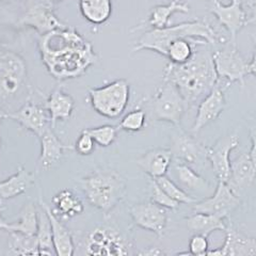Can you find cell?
I'll return each mask as SVG.
<instances>
[{
  "label": "cell",
  "mask_w": 256,
  "mask_h": 256,
  "mask_svg": "<svg viewBox=\"0 0 256 256\" xmlns=\"http://www.w3.org/2000/svg\"><path fill=\"white\" fill-rule=\"evenodd\" d=\"M41 41L43 61L50 73L58 79L75 78L95 62L91 44L70 28L56 29Z\"/></svg>",
  "instance_id": "obj_1"
},
{
  "label": "cell",
  "mask_w": 256,
  "mask_h": 256,
  "mask_svg": "<svg viewBox=\"0 0 256 256\" xmlns=\"http://www.w3.org/2000/svg\"><path fill=\"white\" fill-rule=\"evenodd\" d=\"M164 80L173 82L185 98L188 107L201 102L218 84L212 54L210 50L194 52L185 63H168Z\"/></svg>",
  "instance_id": "obj_2"
},
{
  "label": "cell",
  "mask_w": 256,
  "mask_h": 256,
  "mask_svg": "<svg viewBox=\"0 0 256 256\" xmlns=\"http://www.w3.org/2000/svg\"><path fill=\"white\" fill-rule=\"evenodd\" d=\"M178 38L204 40L214 47L223 41L207 20H194L160 29L152 28L139 38L137 45L134 47V52L152 50L166 57L168 46Z\"/></svg>",
  "instance_id": "obj_3"
},
{
  "label": "cell",
  "mask_w": 256,
  "mask_h": 256,
  "mask_svg": "<svg viewBox=\"0 0 256 256\" xmlns=\"http://www.w3.org/2000/svg\"><path fill=\"white\" fill-rule=\"evenodd\" d=\"M86 201L104 214H109L122 201L126 180L118 172L98 169L78 180Z\"/></svg>",
  "instance_id": "obj_4"
},
{
  "label": "cell",
  "mask_w": 256,
  "mask_h": 256,
  "mask_svg": "<svg viewBox=\"0 0 256 256\" xmlns=\"http://www.w3.org/2000/svg\"><path fill=\"white\" fill-rule=\"evenodd\" d=\"M28 70L20 54L0 48V108L6 114L14 111L13 102H20L22 96L30 98Z\"/></svg>",
  "instance_id": "obj_5"
},
{
  "label": "cell",
  "mask_w": 256,
  "mask_h": 256,
  "mask_svg": "<svg viewBox=\"0 0 256 256\" xmlns=\"http://www.w3.org/2000/svg\"><path fill=\"white\" fill-rule=\"evenodd\" d=\"M134 244L118 228L112 226H96L76 248V255L124 256L132 254Z\"/></svg>",
  "instance_id": "obj_6"
},
{
  "label": "cell",
  "mask_w": 256,
  "mask_h": 256,
  "mask_svg": "<svg viewBox=\"0 0 256 256\" xmlns=\"http://www.w3.org/2000/svg\"><path fill=\"white\" fill-rule=\"evenodd\" d=\"M130 98V86L125 79H118L110 84L89 90L90 104L100 116L110 120L121 116Z\"/></svg>",
  "instance_id": "obj_7"
},
{
  "label": "cell",
  "mask_w": 256,
  "mask_h": 256,
  "mask_svg": "<svg viewBox=\"0 0 256 256\" xmlns=\"http://www.w3.org/2000/svg\"><path fill=\"white\" fill-rule=\"evenodd\" d=\"M188 105L173 82L164 80L150 100L152 116L156 121H164L180 127L182 118Z\"/></svg>",
  "instance_id": "obj_8"
},
{
  "label": "cell",
  "mask_w": 256,
  "mask_h": 256,
  "mask_svg": "<svg viewBox=\"0 0 256 256\" xmlns=\"http://www.w3.org/2000/svg\"><path fill=\"white\" fill-rule=\"evenodd\" d=\"M212 59L219 80L228 86L234 82L244 86V79L250 74L249 62L240 54L236 43L230 41L224 44L222 50L212 52Z\"/></svg>",
  "instance_id": "obj_9"
},
{
  "label": "cell",
  "mask_w": 256,
  "mask_h": 256,
  "mask_svg": "<svg viewBox=\"0 0 256 256\" xmlns=\"http://www.w3.org/2000/svg\"><path fill=\"white\" fill-rule=\"evenodd\" d=\"M20 25L34 28L41 36L66 27L54 14L52 0H34L20 20Z\"/></svg>",
  "instance_id": "obj_10"
},
{
  "label": "cell",
  "mask_w": 256,
  "mask_h": 256,
  "mask_svg": "<svg viewBox=\"0 0 256 256\" xmlns=\"http://www.w3.org/2000/svg\"><path fill=\"white\" fill-rule=\"evenodd\" d=\"M240 204V200L232 189L226 185V182H218L214 194L206 198L202 201H198L192 206L194 212H204L218 216L223 219L228 218Z\"/></svg>",
  "instance_id": "obj_11"
},
{
  "label": "cell",
  "mask_w": 256,
  "mask_h": 256,
  "mask_svg": "<svg viewBox=\"0 0 256 256\" xmlns=\"http://www.w3.org/2000/svg\"><path fill=\"white\" fill-rule=\"evenodd\" d=\"M130 214L136 226L162 237L168 226L166 208L154 202L134 204L130 207Z\"/></svg>",
  "instance_id": "obj_12"
},
{
  "label": "cell",
  "mask_w": 256,
  "mask_h": 256,
  "mask_svg": "<svg viewBox=\"0 0 256 256\" xmlns=\"http://www.w3.org/2000/svg\"><path fill=\"white\" fill-rule=\"evenodd\" d=\"M239 146L237 134H228L206 148V158L212 164L218 182H226L230 173V153Z\"/></svg>",
  "instance_id": "obj_13"
},
{
  "label": "cell",
  "mask_w": 256,
  "mask_h": 256,
  "mask_svg": "<svg viewBox=\"0 0 256 256\" xmlns=\"http://www.w3.org/2000/svg\"><path fill=\"white\" fill-rule=\"evenodd\" d=\"M8 118L18 122L25 130L41 137L47 128L52 127L50 118L45 106L32 100L30 98L16 110L8 114Z\"/></svg>",
  "instance_id": "obj_14"
},
{
  "label": "cell",
  "mask_w": 256,
  "mask_h": 256,
  "mask_svg": "<svg viewBox=\"0 0 256 256\" xmlns=\"http://www.w3.org/2000/svg\"><path fill=\"white\" fill-rule=\"evenodd\" d=\"M210 12L216 16L220 25L228 30L230 41L236 43L237 34L246 26L248 18L244 9V0H232L228 4H224L219 0H210Z\"/></svg>",
  "instance_id": "obj_15"
},
{
  "label": "cell",
  "mask_w": 256,
  "mask_h": 256,
  "mask_svg": "<svg viewBox=\"0 0 256 256\" xmlns=\"http://www.w3.org/2000/svg\"><path fill=\"white\" fill-rule=\"evenodd\" d=\"M228 88V86L226 84H223L222 86L219 80L218 84L212 88V90L198 102L196 116L194 125L191 127L192 134H198L202 128L214 122L220 116L222 111L226 106L224 92Z\"/></svg>",
  "instance_id": "obj_16"
},
{
  "label": "cell",
  "mask_w": 256,
  "mask_h": 256,
  "mask_svg": "<svg viewBox=\"0 0 256 256\" xmlns=\"http://www.w3.org/2000/svg\"><path fill=\"white\" fill-rule=\"evenodd\" d=\"M176 128H178V132L172 136L170 148L173 159L176 160V162L186 164L192 166L202 162L204 159L207 160V146L194 138V136L184 132L180 127Z\"/></svg>",
  "instance_id": "obj_17"
},
{
  "label": "cell",
  "mask_w": 256,
  "mask_h": 256,
  "mask_svg": "<svg viewBox=\"0 0 256 256\" xmlns=\"http://www.w3.org/2000/svg\"><path fill=\"white\" fill-rule=\"evenodd\" d=\"M226 242L222 246L208 250L207 255L214 256H252L256 255V238L248 237L232 223L226 224Z\"/></svg>",
  "instance_id": "obj_18"
},
{
  "label": "cell",
  "mask_w": 256,
  "mask_h": 256,
  "mask_svg": "<svg viewBox=\"0 0 256 256\" xmlns=\"http://www.w3.org/2000/svg\"><path fill=\"white\" fill-rule=\"evenodd\" d=\"M256 178V166L249 153H242L230 162V173L226 185L238 196L250 188Z\"/></svg>",
  "instance_id": "obj_19"
},
{
  "label": "cell",
  "mask_w": 256,
  "mask_h": 256,
  "mask_svg": "<svg viewBox=\"0 0 256 256\" xmlns=\"http://www.w3.org/2000/svg\"><path fill=\"white\" fill-rule=\"evenodd\" d=\"M40 205L45 210L50 221L54 253L59 256L75 255L76 248L74 244L73 236L70 233L68 228L64 226L58 216L54 212L52 208L42 198L40 200Z\"/></svg>",
  "instance_id": "obj_20"
},
{
  "label": "cell",
  "mask_w": 256,
  "mask_h": 256,
  "mask_svg": "<svg viewBox=\"0 0 256 256\" xmlns=\"http://www.w3.org/2000/svg\"><path fill=\"white\" fill-rule=\"evenodd\" d=\"M44 106L50 114L52 127L54 128L56 123L58 121H68L73 114L75 100L70 94L63 91L61 86H59L48 96Z\"/></svg>",
  "instance_id": "obj_21"
},
{
  "label": "cell",
  "mask_w": 256,
  "mask_h": 256,
  "mask_svg": "<svg viewBox=\"0 0 256 256\" xmlns=\"http://www.w3.org/2000/svg\"><path fill=\"white\" fill-rule=\"evenodd\" d=\"M172 160L173 155L170 148H153L140 157L137 164L150 178H157L166 175Z\"/></svg>",
  "instance_id": "obj_22"
},
{
  "label": "cell",
  "mask_w": 256,
  "mask_h": 256,
  "mask_svg": "<svg viewBox=\"0 0 256 256\" xmlns=\"http://www.w3.org/2000/svg\"><path fill=\"white\" fill-rule=\"evenodd\" d=\"M34 180L36 174L25 169L24 166H20L16 173L0 182V198L10 200L26 194Z\"/></svg>",
  "instance_id": "obj_23"
},
{
  "label": "cell",
  "mask_w": 256,
  "mask_h": 256,
  "mask_svg": "<svg viewBox=\"0 0 256 256\" xmlns=\"http://www.w3.org/2000/svg\"><path fill=\"white\" fill-rule=\"evenodd\" d=\"M41 141V155H40V164L44 169H50L52 166L57 164L62 158L66 150L73 148L72 146H66L54 134V128H47L45 132L40 137Z\"/></svg>",
  "instance_id": "obj_24"
},
{
  "label": "cell",
  "mask_w": 256,
  "mask_h": 256,
  "mask_svg": "<svg viewBox=\"0 0 256 256\" xmlns=\"http://www.w3.org/2000/svg\"><path fill=\"white\" fill-rule=\"evenodd\" d=\"M52 204L54 206V212L60 219H70L82 214L84 206L82 200L75 192L70 189H64L58 192L52 198Z\"/></svg>",
  "instance_id": "obj_25"
},
{
  "label": "cell",
  "mask_w": 256,
  "mask_h": 256,
  "mask_svg": "<svg viewBox=\"0 0 256 256\" xmlns=\"http://www.w3.org/2000/svg\"><path fill=\"white\" fill-rule=\"evenodd\" d=\"M186 224L192 234H200L208 237L214 230H226V223L218 216L194 212L186 218Z\"/></svg>",
  "instance_id": "obj_26"
},
{
  "label": "cell",
  "mask_w": 256,
  "mask_h": 256,
  "mask_svg": "<svg viewBox=\"0 0 256 256\" xmlns=\"http://www.w3.org/2000/svg\"><path fill=\"white\" fill-rule=\"evenodd\" d=\"M79 10L86 22L102 25L110 18L112 2L111 0H79Z\"/></svg>",
  "instance_id": "obj_27"
},
{
  "label": "cell",
  "mask_w": 256,
  "mask_h": 256,
  "mask_svg": "<svg viewBox=\"0 0 256 256\" xmlns=\"http://www.w3.org/2000/svg\"><path fill=\"white\" fill-rule=\"evenodd\" d=\"M38 226V210L36 204L32 201H29L22 208L18 221H15L13 223H8L6 230L8 233H11V232H20V233L28 235H36Z\"/></svg>",
  "instance_id": "obj_28"
},
{
  "label": "cell",
  "mask_w": 256,
  "mask_h": 256,
  "mask_svg": "<svg viewBox=\"0 0 256 256\" xmlns=\"http://www.w3.org/2000/svg\"><path fill=\"white\" fill-rule=\"evenodd\" d=\"M208 43L204 40L194 38H178L166 48V57L170 62L175 64H182L187 62L194 56L198 46H206Z\"/></svg>",
  "instance_id": "obj_29"
},
{
  "label": "cell",
  "mask_w": 256,
  "mask_h": 256,
  "mask_svg": "<svg viewBox=\"0 0 256 256\" xmlns=\"http://www.w3.org/2000/svg\"><path fill=\"white\" fill-rule=\"evenodd\" d=\"M178 12L188 13V4H182L180 0H173L170 4L156 6L150 11L148 22L152 28H164L169 26L171 16Z\"/></svg>",
  "instance_id": "obj_30"
},
{
  "label": "cell",
  "mask_w": 256,
  "mask_h": 256,
  "mask_svg": "<svg viewBox=\"0 0 256 256\" xmlns=\"http://www.w3.org/2000/svg\"><path fill=\"white\" fill-rule=\"evenodd\" d=\"M174 170L180 182L186 189L194 192H207L210 190V184L190 166L176 162Z\"/></svg>",
  "instance_id": "obj_31"
},
{
  "label": "cell",
  "mask_w": 256,
  "mask_h": 256,
  "mask_svg": "<svg viewBox=\"0 0 256 256\" xmlns=\"http://www.w3.org/2000/svg\"><path fill=\"white\" fill-rule=\"evenodd\" d=\"M9 254L16 256L40 255L36 235L11 232L9 233Z\"/></svg>",
  "instance_id": "obj_32"
},
{
  "label": "cell",
  "mask_w": 256,
  "mask_h": 256,
  "mask_svg": "<svg viewBox=\"0 0 256 256\" xmlns=\"http://www.w3.org/2000/svg\"><path fill=\"white\" fill-rule=\"evenodd\" d=\"M36 238L38 242L40 255H54V248L52 242V233L50 218L45 210H38V226L36 232Z\"/></svg>",
  "instance_id": "obj_33"
},
{
  "label": "cell",
  "mask_w": 256,
  "mask_h": 256,
  "mask_svg": "<svg viewBox=\"0 0 256 256\" xmlns=\"http://www.w3.org/2000/svg\"><path fill=\"white\" fill-rule=\"evenodd\" d=\"M158 185L162 187L168 194H169L176 202L180 204H187V205H194L196 203L198 200L196 198L191 196L188 192H186L184 189H182L180 186L176 185V184L168 178L166 175L160 176V178H154Z\"/></svg>",
  "instance_id": "obj_34"
},
{
  "label": "cell",
  "mask_w": 256,
  "mask_h": 256,
  "mask_svg": "<svg viewBox=\"0 0 256 256\" xmlns=\"http://www.w3.org/2000/svg\"><path fill=\"white\" fill-rule=\"evenodd\" d=\"M86 130L92 136L96 144L102 148H108L116 140L118 128L114 125H102Z\"/></svg>",
  "instance_id": "obj_35"
},
{
  "label": "cell",
  "mask_w": 256,
  "mask_h": 256,
  "mask_svg": "<svg viewBox=\"0 0 256 256\" xmlns=\"http://www.w3.org/2000/svg\"><path fill=\"white\" fill-rule=\"evenodd\" d=\"M146 122V112L143 109H134L123 116L118 124V128L128 132H138L143 130Z\"/></svg>",
  "instance_id": "obj_36"
},
{
  "label": "cell",
  "mask_w": 256,
  "mask_h": 256,
  "mask_svg": "<svg viewBox=\"0 0 256 256\" xmlns=\"http://www.w3.org/2000/svg\"><path fill=\"white\" fill-rule=\"evenodd\" d=\"M150 198L152 202H154L160 206H162L166 210H178L180 207V203L173 200L166 192L160 187L157 182L150 178Z\"/></svg>",
  "instance_id": "obj_37"
},
{
  "label": "cell",
  "mask_w": 256,
  "mask_h": 256,
  "mask_svg": "<svg viewBox=\"0 0 256 256\" xmlns=\"http://www.w3.org/2000/svg\"><path fill=\"white\" fill-rule=\"evenodd\" d=\"M95 148V141L92 138V136L86 132V130H84L80 132L78 139L75 142L74 150L76 153L82 156H89L94 152Z\"/></svg>",
  "instance_id": "obj_38"
},
{
  "label": "cell",
  "mask_w": 256,
  "mask_h": 256,
  "mask_svg": "<svg viewBox=\"0 0 256 256\" xmlns=\"http://www.w3.org/2000/svg\"><path fill=\"white\" fill-rule=\"evenodd\" d=\"M208 250H210V244H208L207 237L200 234H194L189 242V252L191 255H207Z\"/></svg>",
  "instance_id": "obj_39"
},
{
  "label": "cell",
  "mask_w": 256,
  "mask_h": 256,
  "mask_svg": "<svg viewBox=\"0 0 256 256\" xmlns=\"http://www.w3.org/2000/svg\"><path fill=\"white\" fill-rule=\"evenodd\" d=\"M244 2L250 6L251 16L246 20V26L252 25L256 27V0H244Z\"/></svg>",
  "instance_id": "obj_40"
},
{
  "label": "cell",
  "mask_w": 256,
  "mask_h": 256,
  "mask_svg": "<svg viewBox=\"0 0 256 256\" xmlns=\"http://www.w3.org/2000/svg\"><path fill=\"white\" fill-rule=\"evenodd\" d=\"M250 137H251V150H250V156L252 162H254V164L256 166V125L251 127L250 130Z\"/></svg>",
  "instance_id": "obj_41"
},
{
  "label": "cell",
  "mask_w": 256,
  "mask_h": 256,
  "mask_svg": "<svg viewBox=\"0 0 256 256\" xmlns=\"http://www.w3.org/2000/svg\"><path fill=\"white\" fill-rule=\"evenodd\" d=\"M139 255H146V256H158V255H164V252L159 249V248H148V249H144L138 253Z\"/></svg>",
  "instance_id": "obj_42"
},
{
  "label": "cell",
  "mask_w": 256,
  "mask_h": 256,
  "mask_svg": "<svg viewBox=\"0 0 256 256\" xmlns=\"http://www.w3.org/2000/svg\"><path fill=\"white\" fill-rule=\"evenodd\" d=\"M253 41H254V52H253L252 60L249 62V70H250V74L256 77V36H253Z\"/></svg>",
  "instance_id": "obj_43"
},
{
  "label": "cell",
  "mask_w": 256,
  "mask_h": 256,
  "mask_svg": "<svg viewBox=\"0 0 256 256\" xmlns=\"http://www.w3.org/2000/svg\"><path fill=\"white\" fill-rule=\"evenodd\" d=\"M2 210L4 208L0 206V230H6V226H8V222L6 219H4L2 218Z\"/></svg>",
  "instance_id": "obj_44"
},
{
  "label": "cell",
  "mask_w": 256,
  "mask_h": 256,
  "mask_svg": "<svg viewBox=\"0 0 256 256\" xmlns=\"http://www.w3.org/2000/svg\"><path fill=\"white\" fill-rule=\"evenodd\" d=\"M8 118V114H6V112L2 108H0V124H2V120H4V118Z\"/></svg>",
  "instance_id": "obj_45"
},
{
  "label": "cell",
  "mask_w": 256,
  "mask_h": 256,
  "mask_svg": "<svg viewBox=\"0 0 256 256\" xmlns=\"http://www.w3.org/2000/svg\"><path fill=\"white\" fill-rule=\"evenodd\" d=\"M0 148H2V140H0Z\"/></svg>",
  "instance_id": "obj_46"
},
{
  "label": "cell",
  "mask_w": 256,
  "mask_h": 256,
  "mask_svg": "<svg viewBox=\"0 0 256 256\" xmlns=\"http://www.w3.org/2000/svg\"><path fill=\"white\" fill-rule=\"evenodd\" d=\"M180 2H182V0H180Z\"/></svg>",
  "instance_id": "obj_47"
}]
</instances>
